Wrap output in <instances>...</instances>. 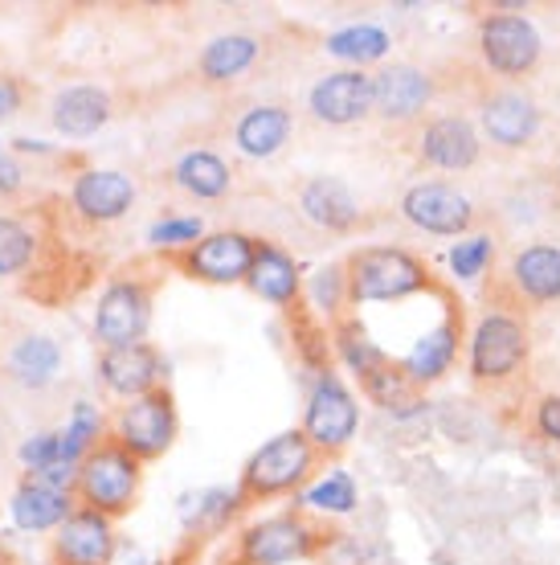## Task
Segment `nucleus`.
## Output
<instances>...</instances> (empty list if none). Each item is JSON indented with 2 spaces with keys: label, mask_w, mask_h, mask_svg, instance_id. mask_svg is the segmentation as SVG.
I'll return each instance as SVG.
<instances>
[{
  "label": "nucleus",
  "mask_w": 560,
  "mask_h": 565,
  "mask_svg": "<svg viewBox=\"0 0 560 565\" xmlns=\"http://www.w3.org/2000/svg\"><path fill=\"white\" fill-rule=\"evenodd\" d=\"M348 303H397L430 287V267L406 246H360L344 263Z\"/></svg>",
  "instance_id": "nucleus-1"
},
{
  "label": "nucleus",
  "mask_w": 560,
  "mask_h": 565,
  "mask_svg": "<svg viewBox=\"0 0 560 565\" xmlns=\"http://www.w3.org/2000/svg\"><path fill=\"white\" fill-rule=\"evenodd\" d=\"M140 488H143V463L140 459H131L115 438H103L95 451L78 463L74 504H78V509L98 512V516L123 521L127 512L136 509Z\"/></svg>",
  "instance_id": "nucleus-2"
},
{
  "label": "nucleus",
  "mask_w": 560,
  "mask_h": 565,
  "mask_svg": "<svg viewBox=\"0 0 560 565\" xmlns=\"http://www.w3.org/2000/svg\"><path fill=\"white\" fill-rule=\"evenodd\" d=\"M323 455L311 447L303 430H282L270 443H262L250 455V463L241 467L238 495L241 504H258V500H274V495L299 492L308 488L311 471L320 467Z\"/></svg>",
  "instance_id": "nucleus-3"
},
{
  "label": "nucleus",
  "mask_w": 560,
  "mask_h": 565,
  "mask_svg": "<svg viewBox=\"0 0 560 565\" xmlns=\"http://www.w3.org/2000/svg\"><path fill=\"white\" fill-rule=\"evenodd\" d=\"M323 545H327V537H323L320 524L303 509H291L246 524L234 553H229V565H294L315 557Z\"/></svg>",
  "instance_id": "nucleus-4"
},
{
  "label": "nucleus",
  "mask_w": 560,
  "mask_h": 565,
  "mask_svg": "<svg viewBox=\"0 0 560 565\" xmlns=\"http://www.w3.org/2000/svg\"><path fill=\"white\" fill-rule=\"evenodd\" d=\"M155 282L143 275H115L95 299L90 311V337L98 349H127L143 344L152 332Z\"/></svg>",
  "instance_id": "nucleus-5"
},
{
  "label": "nucleus",
  "mask_w": 560,
  "mask_h": 565,
  "mask_svg": "<svg viewBox=\"0 0 560 565\" xmlns=\"http://www.w3.org/2000/svg\"><path fill=\"white\" fill-rule=\"evenodd\" d=\"M181 435V414H176V397L164 390H152L143 397H131L123 402L111 418V435L119 447H123L131 459L140 463H152L160 455L172 451V443Z\"/></svg>",
  "instance_id": "nucleus-6"
},
{
  "label": "nucleus",
  "mask_w": 560,
  "mask_h": 565,
  "mask_svg": "<svg viewBox=\"0 0 560 565\" xmlns=\"http://www.w3.org/2000/svg\"><path fill=\"white\" fill-rule=\"evenodd\" d=\"M299 430L320 455H340L356 438V430H360V402H356L348 385L340 382V373H332V369L315 373L308 402H303V426Z\"/></svg>",
  "instance_id": "nucleus-7"
},
{
  "label": "nucleus",
  "mask_w": 560,
  "mask_h": 565,
  "mask_svg": "<svg viewBox=\"0 0 560 565\" xmlns=\"http://www.w3.org/2000/svg\"><path fill=\"white\" fill-rule=\"evenodd\" d=\"M478 54L483 66L499 78H524L540 66V33L528 17L519 13H491L478 21Z\"/></svg>",
  "instance_id": "nucleus-8"
},
{
  "label": "nucleus",
  "mask_w": 560,
  "mask_h": 565,
  "mask_svg": "<svg viewBox=\"0 0 560 565\" xmlns=\"http://www.w3.org/2000/svg\"><path fill=\"white\" fill-rule=\"evenodd\" d=\"M401 217L421 234L434 238H463L475 226V205L459 184L450 181H418L401 193Z\"/></svg>",
  "instance_id": "nucleus-9"
},
{
  "label": "nucleus",
  "mask_w": 560,
  "mask_h": 565,
  "mask_svg": "<svg viewBox=\"0 0 560 565\" xmlns=\"http://www.w3.org/2000/svg\"><path fill=\"white\" fill-rule=\"evenodd\" d=\"M66 201H71L74 217L86 222V226H115V222H123L127 213L136 210L140 189L127 172L90 164V169H78L71 177Z\"/></svg>",
  "instance_id": "nucleus-10"
},
{
  "label": "nucleus",
  "mask_w": 560,
  "mask_h": 565,
  "mask_svg": "<svg viewBox=\"0 0 560 565\" xmlns=\"http://www.w3.org/2000/svg\"><path fill=\"white\" fill-rule=\"evenodd\" d=\"M95 382L103 394L131 402L152 390H164L169 382V356L155 349L152 340L143 344H127V349H98L95 356Z\"/></svg>",
  "instance_id": "nucleus-11"
},
{
  "label": "nucleus",
  "mask_w": 560,
  "mask_h": 565,
  "mask_svg": "<svg viewBox=\"0 0 560 565\" xmlns=\"http://www.w3.org/2000/svg\"><path fill=\"white\" fill-rule=\"evenodd\" d=\"M254 250L258 238L241 234V230H213L205 238L176 255V267L196 282H213V287H234L246 282L254 267Z\"/></svg>",
  "instance_id": "nucleus-12"
},
{
  "label": "nucleus",
  "mask_w": 560,
  "mask_h": 565,
  "mask_svg": "<svg viewBox=\"0 0 560 565\" xmlns=\"http://www.w3.org/2000/svg\"><path fill=\"white\" fill-rule=\"evenodd\" d=\"M528 361V328L507 311H487L471 337V377L504 382Z\"/></svg>",
  "instance_id": "nucleus-13"
},
{
  "label": "nucleus",
  "mask_w": 560,
  "mask_h": 565,
  "mask_svg": "<svg viewBox=\"0 0 560 565\" xmlns=\"http://www.w3.org/2000/svg\"><path fill=\"white\" fill-rule=\"evenodd\" d=\"M308 111L323 128H352L373 115V74L368 71H327L308 90Z\"/></svg>",
  "instance_id": "nucleus-14"
},
{
  "label": "nucleus",
  "mask_w": 560,
  "mask_h": 565,
  "mask_svg": "<svg viewBox=\"0 0 560 565\" xmlns=\"http://www.w3.org/2000/svg\"><path fill=\"white\" fill-rule=\"evenodd\" d=\"M50 553H54V565H115L119 529H115L111 516H98L90 509H74L54 529Z\"/></svg>",
  "instance_id": "nucleus-15"
},
{
  "label": "nucleus",
  "mask_w": 560,
  "mask_h": 565,
  "mask_svg": "<svg viewBox=\"0 0 560 565\" xmlns=\"http://www.w3.org/2000/svg\"><path fill=\"white\" fill-rule=\"evenodd\" d=\"M434 103V78L413 62H392L373 74V115L385 124H413Z\"/></svg>",
  "instance_id": "nucleus-16"
},
{
  "label": "nucleus",
  "mask_w": 560,
  "mask_h": 565,
  "mask_svg": "<svg viewBox=\"0 0 560 565\" xmlns=\"http://www.w3.org/2000/svg\"><path fill=\"white\" fill-rule=\"evenodd\" d=\"M483 152V136L466 115H434L418 136V156L421 164H430L438 172H466L478 164Z\"/></svg>",
  "instance_id": "nucleus-17"
},
{
  "label": "nucleus",
  "mask_w": 560,
  "mask_h": 565,
  "mask_svg": "<svg viewBox=\"0 0 560 565\" xmlns=\"http://www.w3.org/2000/svg\"><path fill=\"white\" fill-rule=\"evenodd\" d=\"M115 119V99L111 90H103L95 83H71L62 86L50 99V124L57 128V136L66 140H90Z\"/></svg>",
  "instance_id": "nucleus-18"
},
{
  "label": "nucleus",
  "mask_w": 560,
  "mask_h": 565,
  "mask_svg": "<svg viewBox=\"0 0 560 565\" xmlns=\"http://www.w3.org/2000/svg\"><path fill=\"white\" fill-rule=\"evenodd\" d=\"M478 128L495 148H524L540 131V107L524 90H491L478 103Z\"/></svg>",
  "instance_id": "nucleus-19"
},
{
  "label": "nucleus",
  "mask_w": 560,
  "mask_h": 565,
  "mask_svg": "<svg viewBox=\"0 0 560 565\" xmlns=\"http://www.w3.org/2000/svg\"><path fill=\"white\" fill-rule=\"evenodd\" d=\"M66 353L50 332H21L4 353V377L29 394H42L62 377Z\"/></svg>",
  "instance_id": "nucleus-20"
},
{
  "label": "nucleus",
  "mask_w": 560,
  "mask_h": 565,
  "mask_svg": "<svg viewBox=\"0 0 560 565\" xmlns=\"http://www.w3.org/2000/svg\"><path fill=\"white\" fill-rule=\"evenodd\" d=\"M299 213L323 234H352L360 226V201L340 177H311L299 189Z\"/></svg>",
  "instance_id": "nucleus-21"
},
{
  "label": "nucleus",
  "mask_w": 560,
  "mask_h": 565,
  "mask_svg": "<svg viewBox=\"0 0 560 565\" xmlns=\"http://www.w3.org/2000/svg\"><path fill=\"white\" fill-rule=\"evenodd\" d=\"M291 107H282V103H254L250 111H241L238 124H234V143H238V152L246 160H270V156H279L291 143Z\"/></svg>",
  "instance_id": "nucleus-22"
},
{
  "label": "nucleus",
  "mask_w": 560,
  "mask_h": 565,
  "mask_svg": "<svg viewBox=\"0 0 560 565\" xmlns=\"http://www.w3.org/2000/svg\"><path fill=\"white\" fill-rule=\"evenodd\" d=\"M246 287H250L258 299H267L274 308H294L299 296H303V270L282 246L274 242H258L254 250V267L246 275Z\"/></svg>",
  "instance_id": "nucleus-23"
},
{
  "label": "nucleus",
  "mask_w": 560,
  "mask_h": 565,
  "mask_svg": "<svg viewBox=\"0 0 560 565\" xmlns=\"http://www.w3.org/2000/svg\"><path fill=\"white\" fill-rule=\"evenodd\" d=\"M74 504V492H57V488H45V483L21 476V483L9 495V521L21 533H54L57 524L66 521Z\"/></svg>",
  "instance_id": "nucleus-24"
},
{
  "label": "nucleus",
  "mask_w": 560,
  "mask_h": 565,
  "mask_svg": "<svg viewBox=\"0 0 560 565\" xmlns=\"http://www.w3.org/2000/svg\"><path fill=\"white\" fill-rule=\"evenodd\" d=\"M454 356H459V320L446 316L442 324H434L430 332H421V337L413 340V349H409L397 365H401V373L409 377V385L421 390V385L442 382L450 369H454Z\"/></svg>",
  "instance_id": "nucleus-25"
},
{
  "label": "nucleus",
  "mask_w": 560,
  "mask_h": 565,
  "mask_svg": "<svg viewBox=\"0 0 560 565\" xmlns=\"http://www.w3.org/2000/svg\"><path fill=\"white\" fill-rule=\"evenodd\" d=\"M172 184L193 201H222L234 189V169L213 148H189L172 164Z\"/></svg>",
  "instance_id": "nucleus-26"
},
{
  "label": "nucleus",
  "mask_w": 560,
  "mask_h": 565,
  "mask_svg": "<svg viewBox=\"0 0 560 565\" xmlns=\"http://www.w3.org/2000/svg\"><path fill=\"white\" fill-rule=\"evenodd\" d=\"M262 57V42L254 33H217L205 50L196 54V74L209 86L238 83L241 74L254 71V62Z\"/></svg>",
  "instance_id": "nucleus-27"
},
{
  "label": "nucleus",
  "mask_w": 560,
  "mask_h": 565,
  "mask_svg": "<svg viewBox=\"0 0 560 565\" xmlns=\"http://www.w3.org/2000/svg\"><path fill=\"white\" fill-rule=\"evenodd\" d=\"M511 282L528 303H557L560 299V246L536 242L511 258Z\"/></svg>",
  "instance_id": "nucleus-28"
},
{
  "label": "nucleus",
  "mask_w": 560,
  "mask_h": 565,
  "mask_svg": "<svg viewBox=\"0 0 560 565\" xmlns=\"http://www.w3.org/2000/svg\"><path fill=\"white\" fill-rule=\"evenodd\" d=\"M241 509H246V504H241L238 488H201V492H189L181 500V524L189 537L222 533Z\"/></svg>",
  "instance_id": "nucleus-29"
},
{
  "label": "nucleus",
  "mask_w": 560,
  "mask_h": 565,
  "mask_svg": "<svg viewBox=\"0 0 560 565\" xmlns=\"http://www.w3.org/2000/svg\"><path fill=\"white\" fill-rule=\"evenodd\" d=\"M42 263V230L21 213L0 210V279H17Z\"/></svg>",
  "instance_id": "nucleus-30"
},
{
  "label": "nucleus",
  "mask_w": 560,
  "mask_h": 565,
  "mask_svg": "<svg viewBox=\"0 0 560 565\" xmlns=\"http://www.w3.org/2000/svg\"><path fill=\"white\" fill-rule=\"evenodd\" d=\"M323 50L332 57H340L348 71H368L373 62H385L392 50V38L373 21H360V25H344L336 33H327Z\"/></svg>",
  "instance_id": "nucleus-31"
},
{
  "label": "nucleus",
  "mask_w": 560,
  "mask_h": 565,
  "mask_svg": "<svg viewBox=\"0 0 560 565\" xmlns=\"http://www.w3.org/2000/svg\"><path fill=\"white\" fill-rule=\"evenodd\" d=\"M111 435V418L103 414V406H95L90 397H78L66 414V423L57 426V438H62V455H66V463H83L86 455L95 451L103 438Z\"/></svg>",
  "instance_id": "nucleus-32"
},
{
  "label": "nucleus",
  "mask_w": 560,
  "mask_h": 565,
  "mask_svg": "<svg viewBox=\"0 0 560 565\" xmlns=\"http://www.w3.org/2000/svg\"><path fill=\"white\" fill-rule=\"evenodd\" d=\"M332 344H336V356L348 365V373H356V377H368L373 369L392 361L377 340L368 337V328L360 324V320H336V328H332Z\"/></svg>",
  "instance_id": "nucleus-33"
},
{
  "label": "nucleus",
  "mask_w": 560,
  "mask_h": 565,
  "mask_svg": "<svg viewBox=\"0 0 560 565\" xmlns=\"http://www.w3.org/2000/svg\"><path fill=\"white\" fill-rule=\"evenodd\" d=\"M303 509L320 512V516H348V512L360 509V488L348 471H327L315 483H308Z\"/></svg>",
  "instance_id": "nucleus-34"
},
{
  "label": "nucleus",
  "mask_w": 560,
  "mask_h": 565,
  "mask_svg": "<svg viewBox=\"0 0 560 565\" xmlns=\"http://www.w3.org/2000/svg\"><path fill=\"white\" fill-rule=\"evenodd\" d=\"M209 230L196 213H169V217H155L148 226V246L160 250V255H184L189 246L205 238Z\"/></svg>",
  "instance_id": "nucleus-35"
},
{
  "label": "nucleus",
  "mask_w": 560,
  "mask_h": 565,
  "mask_svg": "<svg viewBox=\"0 0 560 565\" xmlns=\"http://www.w3.org/2000/svg\"><path fill=\"white\" fill-rule=\"evenodd\" d=\"M360 390H365V397L373 402V406H380V411H397V406H418L413 402V385H409V377L401 373V365L397 361H385L380 369H373L368 377H360Z\"/></svg>",
  "instance_id": "nucleus-36"
},
{
  "label": "nucleus",
  "mask_w": 560,
  "mask_h": 565,
  "mask_svg": "<svg viewBox=\"0 0 560 565\" xmlns=\"http://www.w3.org/2000/svg\"><path fill=\"white\" fill-rule=\"evenodd\" d=\"M308 299L315 311H323L327 320H336L340 308H348V279H344V267L315 270L308 282Z\"/></svg>",
  "instance_id": "nucleus-37"
},
{
  "label": "nucleus",
  "mask_w": 560,
  "mask_h": 565,
  "mask_svg": "<svg viewBox=\"0 0 560 565\" xmlns=\"http://www.w3.org/2000/svg\"><path fill=\"white\" fill-rule=\"evenodd\" d=\"M491 258H495V238L491 234H471V238H459L450 246L446 263L454 270V279H478L491 267Z\"/></svg>",
  "instance_id": "nucleus-38"
},
{
  "label": "nucleus",
  "mask_w": 560,
  "mask_h": 565,
  "mask_svg": "<svg viewBox=\"0 0 560 565\" xmlns=\"http://www.w3.org/2000/svg\"><path fill=\"white\" fill-rule=\"evenodd\" d=\"M17 463L25 467V476H37V471H45V467L66 463L57 430H37V435L21 438V447H17Z\"/></svg>",
  "instance_id": "nucleus-39"
},
{
  "label": "nucleus",
  "mask_w": 560,
  "mask_h": 565,
  "mask_svg": "<svg viewBox=\"0 0 560 565\" xmlns=\"http://www.w3.org/2000/svg\"><path fill=\"white\" fill-rule=\"evenodd\" d=\"M29 184V169L25 160L13 152V148H0V201H13L25 193Z\"/></svg>",
  "instance_id": "nucleus-40"
},
{
  "label": "nucleus",
  "mask_w": 560,
  "mask_h": 565,
  "mask_svg": "<svg viewBox=\"0 0 560 565\" xmlns=\"http://www.w3.org/2000/svg\"><path fill=\"white\" fill-rule=\"evenodd\" d=\"M21 107H25V83L13 74H0V124L17 119Z\"/></svg>",
  "instance_id": "nucleus-41"
},
{
  "label": "nucleus",
  "mask_w": 560,
  "mask_h": 565,
  "mask_svg": "<svg viewBox=\"0 0 560 565\" xmlns=\"http://www.w3.org/2000/svg\"><path fill=\"white\" fill-rule=\"evenodd\" d=\"M536 430L552 443H560V394L545 397L540 406H536Z\"/></svg>",
  "instance_id": "nucleus-42"
},
{
  "label": "nucleus",
  "mask_w": 560,
  "mask_h": 565,
  "mask_svg": "<svg viewBox=\"0 0 560 565\" xmlns=\"http://www.w3.org/2000/svg\"><path fill=\"white\" fill-rule=\"evenodd\" d=\"M9 148H13L17 156H54V152H57L54 143H45V140H29V136H21V140H13V143H9Z\"/></svg>",
  "instance_id": "nucleus-43"
},
{
  "label": "nucleus",
  "mask_w": 560,
  "mask_h": 565,
  "mask_svg": "<svg viewBox=\"0 0 560 565\" xmlns=\"http://www.w3.org/2000/svg\"><path fill=\"white\" fill-rule=\"evenodd\" d=\"M0 148H4V143H0Z\"/></svg>",
  "instance_id": "nucleus-44"
}]
</instances>
